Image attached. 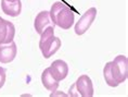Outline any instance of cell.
Returning <instances> with one entry per match:
<instances>
[{"label": "cell", "instance_id": "cell-13", "mask_svg": "<svg viewBox=\"0 0 128 97\" xmlns=\"http://www.w3.org/2000/svg\"><path fill=\"white\" fill-rule=\"evenodd\" d=\"M56 95H62V96H66V94H63V93H52L50 96H56Z\"/></svg>", "mask_w": 128, "mask_h": 97}, {"label": "cell", "instance_id": "cell-8", "mask_svg": "<svg viewBox=\"0 0 128 97\" xmlns=\"http://www.w3.org/2000/svg\"><path fill=\"white\" fill-rule=\"evenodd\" d=\"M18 48L14 41L9 44H0V62L1 63H9L14 60L16 57Z\"/></svg>", "mask_w": 128, "mask_h": 97}, {"label": "cell", "instance_id": "cell-7", "mask_svg": "<svg viewBox=\"0 0 128 97\" xmlns=\"http://www.w3.org/2000/svg\"><path fill=\"white\" fill-rule=\"evenodd\" d=\"M50 73L56 81H62L64 80L68 74V66L65 61L63 60H56L51 63V66L48 68Z\"/></svg>", "mask_w": 128, "mask_h": 97}, {"label": "cell", "instance_id": "cell-11", "mask_svg": "<svg viewBox=\"0 0 128 97\" xmlns=\"http://www.w3.org/2000/svg\"><path fill=\"white\" fill-rule=\"evenodd\" d=\"M41 83L50 92H56V88L59 87V81H56L50 73L49 69H44L42 74H41Z\"/></svg>", "mask_w": 128, "mask_h": 97}, {"label": "cell", "instance_id": "cell-14", "mask_svg": "<svg viewBox=\"0 0 128 97\" xmlns=\"http://www.w3.org/2000/svg\"><path fill=\"white\" fill-rule=\"evenodd\" d=\"M7 1H16V0H7Z\"/></svg>", "mask_w": 128, "mask_h": 97}, {"label": "cell", "instance_id": "cell-10", "mask_svg": "<svg viewBox=\"0 0 128 97\" xmlns=\"http://www.w3.org/2000/svg\"><path fill=\"white\" fill-rule=\"evenodd\" d=\"M50 24V15L49 11H41L37 14L36 19L34 21V27L35 31L38 34H41L42 31L44 30V27L48 26Z\"/></svg>", "mask_w": 128, "mask_h": 97}, {"label": "cell", "instance_id": "cell-2", "mask_svg": "<svg viewBox=\"0 0 128 97\" xmlns=\"http://www.w3.org/2000/svg\"><path fill=\"white\" fill-rule=\"evenodd\" d=\"M49 15L53 22V25H56L63 30L71 28L75 21L74 12L61 1H56L51 6Z\"/></svg>", "mask_w": 128, "mask_h": 97}, {"label": "cell", "instance_id": "cell-1", "mask_svg": "<svg viewBox=\"0 0 128 97\" xmlns=\"http://www.w3.org/2000/svg\"><path fill=\"white\" fill-rule=\"evenodd\" d=\"M105 83L111 87H116L124 83L128 76V60L126 56L120 55L103 68Z\"/></svg>", "mask_w": 128, "mask_h": 97}, {"label": "cell", "instance_id": "cell-9", "mask_svg": "<svg viewBox=\"0 0 128 97\" xmlns=\"http://www.w3.org/2000/svg\"><path fill=\"white\" fill-rule=\"evenodd\" d=\"M1 9L4 14L10 15V17H18L21 14L22 11V4L21 0L16 1H7V0H2L1 1Z\"/></svg>", "mask_w": 128, "mask_h": 97}, {"label": "cell", "instance_id": "cell-3", "mask_svg": "<svg viewBox=\"0 0 128 97\" xmlns=\"http://www.w3.org/2000/svg\"><path fill=\"white\" fill-rule=\"evenodd\" d=\"M61 47V39L59 37L54 36V25H50L44 28L42 33L40 34L39 48L41 50L42 56L48 59L52 57Z\"/></svg>", "mask_w": 128, "mask_h": 97}, {"label": "cell", "instance_id": "cell-6", "mask_svg": "<svg viewBox=\"0 0 128 97\" xmlns=\"http://www.w3.org/2000/svg\"><path fill=\"white\" fill-rule=\"evenodd\" d=\"M15 27L12 22L0 17V44H9L13 41Z\"/></svg>", "mask_w": 128, "mask_h": 97}, {"label": "cell", "instance_id": "cell-12", "mask_svg": "<svg viewBox=\"0 0 128 97\" xmlns=\"http://www.w3.org/2000/svg\"><path fill=\"white\" fill-rule=\"evenodd\" d=\"M6 83V69L0 67V88L4 85Z\"/></svg>", "mask_w": 128, "mask_h": 97}, {"label": "cell", "instance_id": "cell-4", "mask_svg": "<svg viewBox=\"0 0 128 97\" xmlns=\"http://www.w3.org/2000/svg\"><path fill=\"white\" fill-rule=\"evenodd\" d=\"M68 96L73 97H91L94 96V85L92 81L88 75H80L77 79V81L70 87L68 89Z\"/></svg>", "mask_w": 128, "mask_h": 97}, {"label": "cell", "instance_id": "cell-5", "mask_svg": "<svg viewBox=\"0 0 128 97\" xmlns=\"http://www.w3.org/2000/svg\"><path fill=\"white\" fill-rule=\"evenodd\" d=\"M97 17V9L90 8L82 15V18L75 24V33L77 35H82L88 31V28L91 26V24L94 22V19Z\"/></svg>", "mask_w": 128, "mask_h": 97}]
</instances>
